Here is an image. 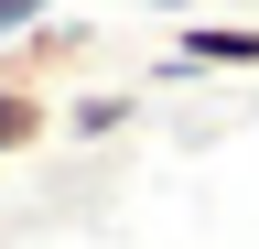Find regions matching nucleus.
<instances>
[{"instance_id":"nucleus-1","label":"nucleus","mask_w":259,"mask_h":249,"mask_svg":"<svg viewBox=\"0 0 259 249\" xmlns=\"http://www.w3.org/2000/svg\"><path fill=\"white\" fill-rule=\"evenodd\" d=\"M184 65H259V33H227V22H184Z\"/></svg>"},{"instance_id":"nucleus-2","label":"nucleus","mask_w":259,"mask_h":249,"mask_svg":"<svg viewBox=\"0 0 259 249\" xmlns=\"http://www.w3.org/2000/svg\"><path fill=\"white\" fill-rule=\"evenodd\" d=\"M32 141H44V109L22 87H0V152H32Z\"/></svg>"},{"instance_id":"nucleus-3","label":"nucleus","mask_w":259,"mask_h":249,"mask_svg":"<svg viewBox=\"0 0 259 249\" xmlns=\"http://www.w3.org/2000/svg\"><path fill=\"white\" fill-rule=\"evenodd\" d=\"M32 22H44V0H0V44H11V33H32Z\"/></svg>"}]
</instances>
